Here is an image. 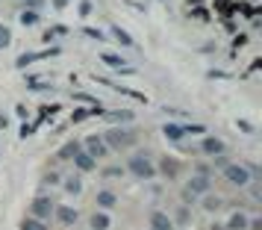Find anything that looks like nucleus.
Segmentation results:
<instances>
[{
  "mask_svg": "<svg viewBox=\"0 0 262 230\" xmlns=\"http://www.w3.org/2000/svg\"><path fill=\"white\" fill-rule=\"evenodd\" d=\"M103 136V142H106V148L112 151V154H121V151H130V148H136V142H139V133L133 130V127H127V124H112Z\"/></svg>",
  "mask_w": 262,
  "mask_h": 230,
  "instance_id": "f257e3e1",
  "label": "nucleus"
},
{
  "mask_svg": "<svg viewBox=\"0 0 262 230\" xmlns=\"http://www.w3.org/2000/svg\"><path fill=\"white\" fill-rule=\"evenodd\" d=\"M124 171H127V174H133L136 180H154V177H156V159L150 157L147 151H136V154H130V157H127Z\"/></svg>",
  "mask_w": 262,
  "mask_h": 230,
  "instance_id": "f03ea898",
  "label": "nucleus"
},
{
  "mask_svg": "<svg viewBox=\"0 0 262 230\" xmlns=\"http://www.w3.org/2000/svg\"><path fill=\"white\" fill-rule=\"evenodd\" d=\"M212 192V177H206V174H189V180L183 183V189H180V201L186 206L198 204L201 201V195Z\"/></svg>",
  "mask_w": 262,
  "mask_h": 230,
  "instance_id": "7ed1b4c3",
  "label": "nucleus"
},
{
  "mask_svg": "<svg viewBox=\"0 0 262 230\" xmlns=\"http://www.w3.org/2000/svg\"><path fill=\"white\" fill-rule=\"evenodd\" d=\"M221 174H224L227 186H233V189H238V192H242V189L253 180L245 162H230V165H224V169H221Z\"/></svg>",
  "mask_w": 262,
  "mask_h": 230,
  "instance_id": "20e7f679",
  "label": "nucleus"
},
{
  "mask_svg": "<svg viewBox=\"0 0 262 230\" xmlns=\"http://www.w3.org/2000/svg\"><path fill=\"white\" fill-rule=\"evenodd\" d=\"M53 210H56V201H53L48 192H38L36 198L30 201V210H27V216L38 218V221H50V218H53Z\"/></svg>",
  "mask_w": 262,
  "mask_h": 230,
  "instance_id": "39448f33",
  "label": "nucleus"
},
{
  "mask_svg": "<svg viewBox=\"0 0 262 230\" xmlns=\"http://www.w3.org/2000/svg\"><path fill=\"white\" fill-rule=\"evenodd\" d=\"M80 142H83V151H85V154H89V157H95L97 162H103V159L112 154V151L106 148V142H103V136H100V133L85 136V139H80Z\"/></svg>",
  "mask_w": 262,
  "mask_h": 230,
  "instance_id": "423d86ee",
  "label": "nucleus"
},
{
  "mask_svg": "<svg viewBox=\"0 0 262 230\" xmlns=\"http://www.w3.org/2000/svg\"><path fill=\"white\" fill-rule=\"evenodd\" d=\"M180 171H183V162H180V157H159L156 159V174L159 177H165V180H177Z\"/></svg>",
  "mask_w": 262,
  "mask_h": 230,
  "instance_id": "0eeeda50",
  "label": "nucleus"
},
{
  "mask_svg": "<svg viewBox=\"0 0 262 230\" xmlns=\"http://www.w3.org/2000/svg\"><path fill=\"white\" fill-rule=\"evenodd\" d=\"M198 151H201L203 157H218V154H227V145H224V139L203 133V136H201V145H198Z\"/></svg>",
  "mask_w": 262,
  "mask_h": 230,
  "instance_id": "6e6552de",
  "label": "nucleus"
},
{
  "mask_svg": "<svg viewBox=\"0 0 262 230\" xmlns=\"http://www.w3.org/2000/svg\"><path fill=\"white\" fill-rule=\"evenodd\" d=\"M56 53H62L59 45H56V48H50V50H38V53H21V56L15 59V68H27V65L41 62V59H48V56H56Z\"/></svg>",
  "mask_w": 262,
  "mask_h": 230,
  "instance_id": "1a4fd4ad",
  "label": "nucleus"
},
{
  "mask_svg": "<svg viewBox=\"0 0 262 230\" xmlns=\"http://www.w3.org/2000/svg\"><path fill=\"white\" fill-rule=\"evenodd\" d=\"M53 218L59 221L62 227H71V224H77V221H80V213H77L71 204H56V210H53Z\"/></svg>",
  "mask_w": 262,
  "mask_h": 230,
  "instance_id": "9d476101",
  "label": "nucleus"
},
{
  "mask_svg": "<svg viewBox=\"0 0 262 230\" xmlns=\"http://www.w3.org/2000/svg\"><path fill=\"white\" fill-rule=\"evenodd\" d=\"M77 151H83V142H80V139H68V142H62V145L56 148V157L53 159H56V162H71Z\"/></svg>",
  "mask_w": 262,
  "mask_h": 230,
  "instance_id": "9b49d317",
  "label": "nucleus"
},
{
  "mask_svg": "<svg viewBox=\"0 0 262 230\" xmlns=\"http://www.w3.org/2000/svg\"><path fill=\"white\" fill-rule=\"evenodd\" d=\"M100 62H103V65H109V68H115V71H121V74H136V68H130V65H127V59H124V56H118V53H109V50H103V53H100Z\"/></svg>",
  "mask_w": 262,
  "mask_h": 230,
  "instance_id": "f8f14e48",
  "label": "nucleus"
},
{
  "mask_svg": "<svg viewBox=\"0 0 262 230\" xmlns=\"http://www.w3.org/2000/svg\"><path fill=\"white\" fill-rule=\"evenodd\" d=\"M71 162H74V171H77V174H89V171H97V159H95V157H89L85 151H77Z\"/></svg>",
  "mask_w": 262,
  "mask_h": 230,
  "instance_id": "ddd939ff",
  "label": "nucleus"
},
{
  "mask_svg": "<svg viewBox=\"0 0 262 230\" xmlns=\"http://www.w3.org/2000/svg\"><path fill=\"white\" fill-rule=\"evenodd\" d=\"M118 206V195L112 192V189H97V195H95V210H115Z\"/></svg>",
  "mask_w": 262,
  "mask_h": 230,
  "instance_id": "4468645a",
  "label": "nucleus"
},
{
  "mask_svg": "<svg viewBox=\"0 0 262 230\" xmlns=\"http://www.w3.org/2000/svg\"><path fill=\"white\" fill-rule=\"evenodd\" d=\"M162 136H165L168 142H174V145H180V142L186 139V124L165 121V124H162Z\"/></svg>",
  "mask_w": 262,
  "mask_h": 230,
  "instance_id": "2eb2a0df",
  "label": "nucleus"
},
{
  "mask_svg": "<svg viewBox=\"0 0 262 230\" xmlns=\"http://www.w3.org/2000/svg\"><path fill=\"white\" fill-rule=\"evenodd\" d=\"M100 118H106L109 124H130L136 115H133V109H103Z\"/></svg>",
  "mask_w": 262,
  "mask_h": 230,
  "instance_id": "dca6fc26",
  "label": "nucleus"
},
{
  "mask_svg": "<svg viewBox=\"0 0 262 230\" xmlns=\"http://www.w3.org/2000/svg\"><path fill=\"white\" fill-rule=\"evenodd\" d=\"M109 227H112V216L106 210H95L89 216V230H109Z\"/></svg>",
  "mask_w": 262,
  "mask_h": 230,
  "instance_id": "f3484780",
  "label": "nucleus"
},
{
  "mask_svg": "<svg viewBox=\"0 0 262 230\" xmlns=\"http://www.w3.org/2000/svg\"><path fill=\"white\" fill-rule=\"evenodd\" d=\"M147 221H150V230H177L174 227V221H171V216L162 213V210H154Z\"/></svg>",
  "mask_w": 262,
  "mask_h": 230,
  "instance_id": "a211bd4d",
  "label": "nucleus"
},
{
  "mask_svg": "<svg viewBox=\"0 0 262 230\" xmlns=\"http://www.w3.org/2000/svg\"><path fill=\"white\" fill-rule=\"evenodd\" d=\"M62 189H65V195H83V177L74 171V174H68V177H62Z\"/></svg>",
  "mask_w": 262,
  "mask_h": 230,
  "instance_id": "6ab92c4d",
  "label": "nucleus"
},
{
  "mask_svg": "<svg viewBox=\"0 0 262 230\" xmlns=\"http://www.w3.org/2000/svg\"><path fill=\"white\" fill-rule=\"evenodd\" d=\"M248 213L245 210H233L230 213V218H227V224H224V230H245L248 227Z\"/></svg>",
  "mask_w": 262,
  "mask_h": 230,
  "instance_id": "aec40b11",
  "label": "nucleus"
},
{
  "mask_svg": "<svg viewBox=\"0 0 262 230\" xmlns=\"http://www.w3.org/2000/svg\"><path fill=\"white\" fill-rule=\"evenodd\" d=\"M109 36L115 38V41H118L121 48H136V38H133L130 33L124 30V27H118V24H112V27H109Z\"/></svg>",
  "mask_w": 262,
  "mask_h": 230,
  "instance_id": "412c9836",
  "label": "nucleus"
},
{
  "mask_svg": "<svg viewBox=\"0 0 262 230\" xmlns=\"http://www.w3.org/2000/svg\"><path fill=\"white\" fill-rule=\"evenodd\" d=\"M201 206L206 210V213H218V210L224 206V198L215 195V192H206V195H201Z\"/></svg>",
  "mask_w": 262,
  "mask_h": 230,
  "instance_id": "4be33fe9",
  "label": "nucleus"
},
{
  "mask_svg": "<svg viewBox=\"0 0 262 230\" xmlns=\"http://www.w3.org/2000/svg\"><path fill=\"white\" fill-rule=\"evenodd\" d=\"M174 227H186V224H191V206H186V204H180L177 210H174Z\"/></svg>",
  "mask_w": 262,
  "mask_h": 230,
  "instance_id": "5701e85b",
  "label": "nucleus"
},
{
  "mask_svg": "<svg viewBox=\"0 0 262 230\" xmlns=\"http://www.w3.org/2000/svg\"><path fill=\"white\" fill-rule=\"evenodd\" d=\"M18 21L24 27H36L38 21H41V12H36V9H24V12L18 15Z\"/></svg>",
  "mask_w": 262,
  "mask_h": 230,
  "instance_id": "b1692460",
  "label": "nucleus"
},
{
  "mask_svg": "<svg viewBox=\"0 0 262 230\" xmlns=\"http://www.w3.org/2000/svg\"><path fill=\"white\" fill-rule=\"evenodd\" d=\"M89 118H92V107H77L71 112V118H68V121H71V124H83V121H89Z\"/></svg>",
  "mask_w": 262,
  "mask_h": 230,
  "instance_id": "393cba45",
  "label": "nucleus"
},
{
  "mask_svg": "<svg viewBox=\"0 0 262 230\" xmlns=\"http://www.w3.org/2000/svg\"><path fill=\"white\" fill-rule=\"evenodd\" d=\"M21 230H50V227H48V221H38V218L27 216L24 221H21Z\"/></svg>",
  "mask_w": 262,
  "mask_h": 230,
  "instance_id": "a878e982",
  "label": "nucleus"
},
{
  "mask_svg": "<svg viewBox=\"0 0 262 230\" xmlns=\"http://www.w3.org/2000/svg\"><path fill=\"white\" fill-rule=\"evenodd\" d=\"M100 174H103V177H124L127 171H124V165H121V162H112V165H103V169H100Z\"/></svg>",
  "mask_w": 262,
  "mask_h": 230,
  "instance_id": "bb28decb",
  "label": "nucleus"
},
{
  "mask_svg": "<svg viewBox=\"0 0 262 230\" xmlns=\"http://www.w3.org/2000/svg\"><path fill=\"white\" fill-rule=\"evenodd\" d=\"M233 159H230V154H218V157H209V169L212 171H221L224 165H230Z\"/></svg>",
  "mask_w": 262,
  "mask_h": 230,
  "instance_id": "cd10ccee",
  "label": "nucleus"
},
{
  "mask_svg": "<svg viewBox=\"0 0 262 230\" xmlns=\"http://www.w3.org/2000/svg\"><path fill=\"white\" fill-rule=\"evenodd\" d=\"M71 97H74V100H80V103H83V107H97V103H100V100H97V97L85 95V92H71Z\"/></svg>",
  "mask_w": 262,
  "mask_h": 230,
  "instance_id": "c85d7f7f",
  "label": "nucleus"
},
{
  "mask_svg": "<svg viewBox=\"0 0 262 230\" xmlns=\"http://www.w3.org/2000/svg\"><path fill=\"white\" fill-rule=\"evenodd\" d=\"M59 183H62V177L56 171H45V174H41V189H45V186H59Z\"/></svg>",
  "mask_w": 262,
  "mask_h": 230,
  "instance_id": "c756f323",
  "label": "nucleus"
},
{
  "mask_svg": "<svg viewBox=\"0 0 262 230\" xmlns=\"http://www.w3.org/2000/svg\"><path fill=\"white\" fill-rule=\"evenodd\" d=\"M83 36L92 38V41H106V33L103 30H95V27H83Z\"/></svg>",
  "mask_w": 262,
  "mask_h": 230,
  "instance_id": "7c9ffc66",
  "label": "nucleus"
},
{
  "mask_svg": "<svg viewBox=\"0 0 262 230\" xmlns=\"http://www.w3.org/2000/svg\"><path fill=\"white\" fill-rule=\"evenodd\" d=\"M9 45H12V30L6 24H0V50H6Z\"/></svg>",
  "mask_w": 262,
  "mask_h": 230,
  "instance_id": "2f4dec72",
  "label": "nucleus"
},
{
  "mask_svg": "<svg viewBox=\"0 0 262 230\" xmlns=\"http://www.w3.org/2000/svg\"><path fill=\"white\" fill-rule=\"evenodd\" d=\"M77 12H80V18H89V15H92V0H80V3H77Z\"/></svg>",
  "mask_w": 262,
  "mask_h": 230,
  "instance_id": "473e14b6",
  "label": "nucleus"
},
{
  "mask_svg": "<svg viewBox=\"0 0 262 230\" xmlns=\"http://www.w3.org/2000/svg\"><path fill=\"white\" fill-rule=\"evenodd\" d=\"M56 36H68V27H50L48 33H45V41H50V38Z\"/></svg>",
  "mask_w": 262,
  "mask_h": 230,
  "instance_id": "72a5a7b5",
  "label": "nucleus"
},
{
  "mask_svg": "<svg viewBox=\"0 0 262 230\" xmlns=\"http://www.w3.org/2000/svg\"><path fill=\"white\" fill-rule=\"evenodd\" d=\"M245 45H248V33H236V38H233V48H245Z\"/></svg>",
  "mask_w": 262,
  "mask_h": 230,
  "instance_id": "f704fd0d",
  "label": "nucleus"
},
{
  "mask_svg": "<svg viewBox=\"0 0 262 230\" xmlns=\"http://www.w3.org/2000/svg\"><path fill=\"white\" fill-rule=\"evenodd\" d=\"M15 115H18L21 121H27V118H30V109H27L24 103H18V107H15Z\"/></svg>",
  "mask_w": 262,
  "mask_h": 230,
  "instance_id": "c9c22d12",
  "label": "nucleus"
},
{
  "mask_svg": "<svg viewBox=\"0 0 262 230\" xmlns=\"http://www.w3.org/2000/svg\"><path fill=\"white\" fill-rule=\"evenodd\" d=\"M33 130H36V127H33V124H21V133H18V136H21V139H30V136H33Z\"/></svg>",
  "mask_w": 262,
  "mask_h": 230,
  "instance_id": "e433bc0d",
  "label": "nucleus"
},
{
  "mask_svg": "<svg viewBox=\"0 0 262 230\" xmlns=\"http://www.w3.org/2000/svg\"><path fill=\"white\" fill-rule=\"evenodd\" d=\"M245 230H262V218H256V216L248 218V227H245Z\"/></svg>",
  "mask_w": 262,
  "mask_h": 230,
  "instance_id": "4c0bfd02",
  "label": "nucleus"
},
{
  "mask_svg": "<svg viewBox=\"0 0 262 230\" xmlns=\"http://www.w3.org/2000/svg\"><path fill=\"white\" fill-rule=\"evenodd\" d=\"M236 127H238V130H245V133H253V124H250V121H242V118H238Z\"/></svg>",
  "mask_w": 262,
  "mask_h": 230,
  "instance_id": "58836bf2",
  "label": "nucleus"
},
{
  "mask_svg": "<svg viewBox=\"0 0 262 230\" xmlns=\"http://www.w3.org/2000/svg\"><path fill=\"white\" fill-rule=\"evenodd\" d=\"M24 3H27V9H36V12L45 6V0H24Z\"/></svg>",
  "mask_w": 262,
  "mask_h": 230,
  "instance_id": "ea45409f",
  "label": "nucleus"
},
{
  "mask_svg": "<svg viewBox=\"0 0 262 230\" xmlns=\"http://www.w3.org/2000/svg\"><path fill=\"white\" fill-rule=\"evenodd\" d=\"M53 6H56V9H65V6H68V0H53Z\"/></svg>",
  "mask_w": 262,
  "mask_h": 230,
  "instance_id": "a19ab883",
  "label": "nucleus"
},
{
  "mask_svg": "<svg viewBox=\"0 0 262 230\" xmlns=\"http://www.w3.org/2000/svg\"><path fill=\"white\" fill-rule=\"evenodd\" d=\"M209 230H224V224H215V227H209Z\"/></svg>",
  "mask_w": 262,
  "mask_h": 230,
  "instance_id": "79ce46f5",
  "label": "nucleus"
},
{
  "mask_svg": "<svg viewBox=\"0 0 262 230\" xmlns=\"http://www.w3.org/2000/svg\"><path fill=\"white\" fill-rule=\"evenodd\" d=\"M18 3H24V0H18Z\"/></svg>",
  "mask_w": 262,
  "mask_h": 230,
  "instance_id": "37998d69",
  "label": "nucleus"
}]
</instances>
